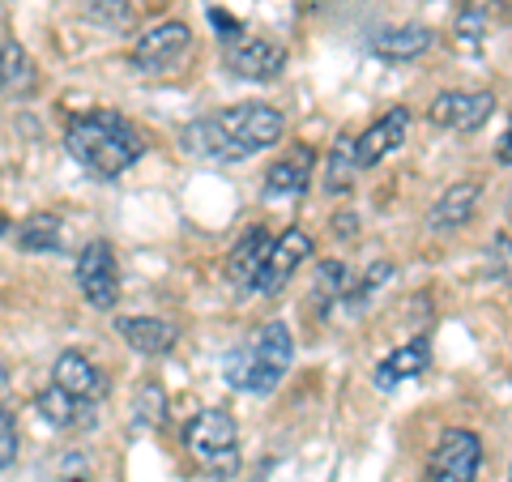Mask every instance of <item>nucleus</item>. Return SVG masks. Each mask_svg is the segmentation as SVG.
<instances>
[{
    "label": "nucleus",
    "instance_id": "1",
    "mask_svg": "<svg viewBox=\"0 0 512 482\" xmlns=\"http://www.w3.org/2000/svg\"><path fill=\"white\" fill-rule=\"evenodd\" d=\"M286 133V120L269 103H239L218 116L192 120L180 133V150L201 163H244L256 150L278 146Z\"/></svg>",
    "mask_w": 512,
    "mask_h": 482
},
{
    "label": "nucleus",
    "instance_id": "6",
    "mask_svg": "<svg viewBox=\"0 0 512 482\" xmlns=\"http://www.w3.org/2000/svg\"><path fill=\"white\" fill-rule=\"evenodd\" d=\"M478 465H483V440L466 427H448L440 444L431 448L427 482H474Z\"/></svg>",
    "mask_w": 512,
    "mask_h": 482
},
{
    "label": "nucleus",
    "instance_id": "27",
    "mask_svg": "<svg viewBox=\"0 0 512 482\" xmlns=\"http://www.w3.org/2000/svg\"><path fill=\"white\" fill-rule=\"evenodd\" d=\"M483 269H487V278L512 286V235H495L483 248Z\"/></svg>",
    "mask_w": 512,
    "mask_h": 482
},
{
    "label": "nucleus",
    "instance_id": "22",
    "mask_svg": "<svg viewBox=\"0 0 512 482\" xmlns=\"http://www.w3.org/2000/svg\"><path fill=\"white\" fill-rule=\"evenodd\" d=\"M22 252H56L60 248V218L56 214H30L18 227Z\"/></svg>",
    "mask_w": 512,
    "mask_h": 482
},
{
    "label": "nucleus",
    "instance_id": "23",
    "mask_svg": "<svg viewBox=\"0 0 512 482\" xmlns=\"http://www.w3.org/2000/svg\"><path fill=\"white\" fill-rule=\"evenodd\" d=\"M483 30H487V13L466 0V5H461V13H457V22H453V35H457L461 52H466V56L483 52Z\"/></svg>",
    "mask_w": 512,
    "mask_h": 482
},
{
    "label": "nucleus",
    "instance_id": "25",
    "mask_svg": "<svg viewBox=\"0 0 512 482\" xmlns=\"http://www.w3.org/2000/svg\"><path fill=\"white\" fill-rule=\"evenodd\" d=\"M133 414H137V427H163L167 419V393L158 380H146L137 389V401H133Z\"/></svg>",
    "mask_w": 512,
    "mask_h": 482
},
{
    "label": "nucleus",
    "instance_id": "10",
    "mask_svg": "<svg viewBox=\"0 0 512 482\" xmlns=\"http://www.w3.org/2000/svg\"><path fill=\"white\" fill-rule=\"evenodd\" d=\"M495 111V94L491 90H444L436 94L431 103V124L436 128H448V133H474L483 128Z\"/></svg>",
    "mask_w": 512,
    "mask_h": 482
},
{
    "label": "nucleus",
    "instance_id": "19",
    "mask_svg": "<svg viewBox=\"0 0 512 482\" xmlns=\"http://www.w3.org/2000/svg\"><path fill=\"white\" fill-rule=\"evenodd\" d=\"M431 43H436V35H431V26H393V30H380V35L372 39L376 56L384 60H419L423 52H431Z\"/></svg>",
    "mask_w": 512,
    "mask_h": 482
},
{
    "label": "nucleus",
    "instance_id": "29",
    "mask_svg": "<svg viewBox=\"0 0 512 482\" xmlns=\"http://www.w3.org/2000/svg\"><path fill=\"white\" fill-rule=\"evenodd\" d=\"M495 158L512 167V120H508V133H504V141H500V150H495Z\"/></svg>",
    "mask_w": 512,
    "mask_h": 482
},
{
    "label": "nucleus",
    "instance_id": "32",
    "mask_svg": "<svg viewBox=\"0 0 512 482\" xmlns=\"http://www.w3.org/2000/svg\"><path fill=\"white\" fill-rule=\"evenodd\" d=\"M5 231H9V218H5V214H0V235H5Z\"/></svg>",
    "mask_w": 512,
    "mask_h": 482
},
{
    "label": "nucleus",
    "instance_id": "21",
    "mask_svg": "<svg viewBox=\"0 0 512 482\" xmlns=\"http://www.w3.org/2000/svg\"><path fill=\"white\" fill-rule=\"evenodd\" d=\"M35 410L43 414V423H52V427H82V423H90V414H86L90 406H82V401H73V397H64L56 384L35 397Z\"/></svg>",
    "mask_w": 512,
    "mask_h": 482
},
{
    "label": "nucleus",
    "instance_id": "31",
    "mask_svg": "<svg viewBox=\"0 0 512 482\" xmlns=\"http://www.w3.org/2000/svg\"><path fill=\"white\" fill-rule=\"evenodd\" d=\"M9 389V372H5V363H0V393Z\"/></svg>",
    "mask_w": 512,
    "mask_h": 482
},
{
    "label": "nucleus",
    "instance_id": "8",
    "mask_svg": "<svg viewBox=\"0 0 512 482\" xmlns=\"http://www.w3.org/2000/svg\"><path fill=\"white\" fill-rule=\"evenodd\" d=\"M227 69L235 77H244V82H274L286 69V47L265 35L239 30V35L227 39Z\"/></svg>",
    "mask_w": 512,
    "mask_h": 482
},
{
    "label": "nucleus",
    "instance_id": "18",
    "mask_svg": "<svg viewBox=\"0 0 512 482\" xmlns=\"http://www.w3.org/2000/svg\"><path fill=\"white\" fill-rule=\"evenodd\" d=\"M478 180H457V184H448L444 192H440V201L431 205V214H427V222L436 231H453V227H461V222H470V214H474V205H478Z\"/></svg>",
    "mask_w": 512,
    "mask_h": 482
},
{
    "label": "nucleus",
    "instance_id": "9",
    "mask_svg": "<svg viewBox=\"0 0 512 482\" xmlns=\"http://www.w3.org/2000/svg\"><path fill=\"white\" fill-rule=\"evenodd\" d=\"M312 256V239L308 231H299V227H286L274 244H269V256H265V265L261 273H256V282L248 286V291L256 295H278L286 282L295 278V269L303 265Z\"/></svg>",
    "mask_w": 512,
    "mask_h": 482
},
{
    "label": "nucleus",
    "instance_id": "11",
    "mask_svg": "<svg viewBox=\"0 0 512 482\" xmlns=\"http://www.w3.org/2000/svg\"><path fill=\"white\" fill-rule=\"evenodd\" d=\"M52 384H56L64 397L82 401V406H94L99 397H107V376H103V367L94 363V359H86L82 350H64V355L56 359Z\"/></svg>",
    "mask_w": 512,
    "mask_h": 482
},
{
    "label": "nucleus",
    "instance_id": "14",
    "mask_svg": "<svg viewBox=\"0 0 512 482\" xmlns=\"http://www.w3.org/2000/svg\"><path fill=\"white\" fill-rule=\"evenodd\" d=\"M316 171V154L312 146H291V154H282L265 175V197H299L308 188Z\"/></svg>",
    "mask_w": 512,
    "mask_h": 482
},
{
    "label": "nucleus",
    "instance_id": "13",
    "mask_svg": "<svg viewBox=\"0 0 512 482\" xmlns=\"http://www.w3.org/2000/svg\"><path fill=\"white\" fill-rule=\"evenodd\" d=\"M116 333L137 350V355H167L175 346V337H180V329L163 316H120Z\"/></svg>",
    "mask_w": 512,
    "mask_h": 482
},
{
    "label": "nucleus",
    "instance_id": "28",
    "mask_svg": "<svg viewBox=\"0 0 512 482\" xmlns=\"http://www.w3.org/2000/svg\"><path fill=\"white\" fill-rule=\"evenodd\" d=\"M18 448H22V436H18V419L0 406V470H9L18 461Z\"/></svg>",
    "mask_w": 512,
    "mask_h": 482
},
{
    "label": "nucleus",
    "instance_id": "7",
    "mask_svg": "<svg viewBox=\"0 0 512 482\" xmlns=\"http://www.w3.org/2000/svg\"><path fill=\"white\" fill-rule=\"evenodd\" d=\"M77 286H82L86 303H94L99 312H111L120 303V269L107 239H90L82 248V256H77Z\"/></svg>",
    "mask_w": 512,
    "mask_h": 482
},
{
    "label": "nucleus",
    "instance_id": "24",
    "mask_svg": "<svg viewBox=\"0 0 512 482\" xmlns=\"http://www.w3.org/2000/svg\"><path fill=\"white\" fill-rule=\"evenodd\" d=\"M86 18L107 26V30H128L137 22V0H90Z\"/></svg>",
    "mask_w": 512,
    "mask_h": 482
},
{
    "label": "nucleus",
    "instance_id": "20",
    "mask_svg": "<svg viewBox=\"0 0 512 482\" xmlns=\"http://www.w3.org/2000/svg\"><path fill=\"white\" fill-rule=\"evenodd\" d=\"M359 154H355V137H338L333 141V150L325 158V188L329 192H346V188H355L359 180Z\"/></svg>",
    "mask_w": 512,
    "mask_h": 482
},
{
    "label": "nucleus",
    "instance_id": "4",
    "mask_svg": "<svg viewBox=\"0 0 512 482\" xmlns=\"http://www.w3.org/2000/svg\"><path fill=\"white\" fill-rule=\"evenodd\" d=\"M188 457L210 478H235L239 474V431L227 410H201L184 427Z\"/></svg>",
    "mask_w": 512,
    "mask_h": 482
},
{
    "label": "nucleus",
    "instance_id": "2",
    "mask_svg": "<svg viewBox=\"0 0 512 482\" xmlns=\"http://www.w3.org/2000/svg\"><path fill=\"white\" fill-rule=\"evenodd\" d=\"M64 146L99 180H116V175H124L146 154L137 124L124 120L120 111H86V116H77L69 124V133H64Z\"/></svg>",
    "mask_w": 512,
    "mask_h": 482
},
{
    "label": "nucleus",
    "instance_id": "15",
    "mask_svg": "<svg viewBox=\"0 0 512 482\" xmlns=\"http://www.w3.org/2000/svg\"><path fill=\"white\" fill-rule=\"evenodd\" d=\"M35 86H39V69L30 52L18 39H5L0 43V94L5 99H30Z\"/></svg>",
    "mask_w": 512,
    "mask_h": 482
},
{
    "label": "nucleus",
    "instance_id": "26",
    "mask_svg": "<svg viewBox=\"0 0 512 482\" xmlns=\"http://www.w3.org/2000/svg\"><path fill=\"white\" fill-rule=\"evenodd\" d=\"M350 269L342 265V261H325L320 265V273H316V299H325V308L329 303H338V299H346L350 295Z\"/></svg>",
    "mask_w": 512,
    "mask_h": 482
},
{
    "label": "nucleus",
    "instance_id": "5",
    "mask_svg": "<svg viewBox=\"0 0 512 482\" xmlns=\"http://www.w3.org/2000/svg\"><path fill=\"white\" fill-rule=\"evenodd\" d=\"M192 56V30L188 22H158L133 43V69L146 77H167Z\"/></svg>",
    "mask_w": 512,
    "mask_h": 482
},
{
    "label": "nucleus",
    "instance_id": "17",
    "mask_svg": "<svg viewBox=\"0 0 512 482\" xmlns=\"http://www.w3.org/2000/svg\"><path fill=\"white\" fill-rule=\"evenodd\" d=\"M427 363H431V346L423 342V337H414V342L397 346L393 355L376 367V389H380V393H389V389H397L402 380L423 376V372H427Z\"/></svg>",
    "mask_w": 512,
    "mask_h": 482
},
{
    "label": "nucleus",
    "instance_id": "3",
    "mask_svg": "<svg viewBox=\"0 0 512 482\" xmlns=\"http://www.w3.org/2000/svg\"><path fill=\"white\" fill-rule=\"evenodd\" d=\"M295 363V337L282 320H269V325L252 337L248 346H239L227 355V384L239 393H274L282 376L291 372Z\"/></svg>",
    "mask_w": 512,
    "mask_h": 482
},
{
    "label": "nucleus",
    "instance_id": "16",
    "mask_svg": "<svg viewBox=\"0 0 512 482\" xmlns=\"http://www.w3.org/2000/svg\"><path fill=\"white\" fill-rule=\"evenodd\" d=\"M269 244H274V239H269L265 227H248L235 239V248L227 252V278L235 286H252L256 273H261V265H265V256H269Z\"/></svg>",
    "mask_w": 512,
    "mask_h": 482
},
{
    "label": "nucleus",
    "instance_id": "12",
    "mask_svg": "<svg viewBox=\"0 0 512 482\" xmlns=\"http://www.w3.org/2000/svg\"><path fill=\"white\" fill-rule=\"evenodd\" d=\"M410 133V111L406 107H393V111H384V116L367 128V133L355 141V154H359V167H376L380 158H389L397 146L406 141Z\"/></svg>",
    "mask_w": 512,
    "mask_h": 482
},
{
    "label": "nucleus",
    "instance_id": "30",
    "mask_svg": "<svg viewBox=\"0 0 512 482\" xmlns=\"http://www.w3.org/2000/svg\"><path fill=\"white\" fill-rule=\"evenodd\" d=\"M495 13H500V18H508V22H512V0H495Z\"/></svg>",
    "mask_w": 512,
    "mask_h": 482
}]
</instances>
